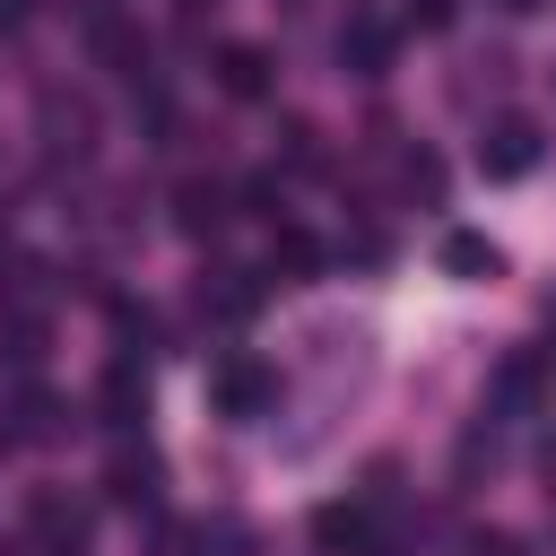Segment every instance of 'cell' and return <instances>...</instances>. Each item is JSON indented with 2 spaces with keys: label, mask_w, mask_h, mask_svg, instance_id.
I'll return each instance as SVG.
<instances>
[{
  "label": "cell",
  "mask_w": 556,
  "mask_h": 556,
  "mask_svg": "<svg viewBox=\"0 0 556 556\" xmlns=\"http://www.w3.org/2000/svg\"><path fill=\"white\" fill-rule=\"evenodd\" d=\"M96 417H104L113 434H130V426L148 417V382H139V356H113V365H104V382H96Z\"/></svg>",
  "instance_id": "cell-6"
},
{
  "label": "cell",
  "mask_w": 556,
  "mask_h": 556,
  "mask_svg": "<svg viewBox=\"0 0 556 556\" xmlns=\"http://www.w3.org/2000/svg\"><path fill=\"white\" fill-rule=\"evenodd\" d=\"M495 9H513V17H530V9H547V0H495Z\"/></svg>",
  "instance_id": "cell-21"
},
{
  "label": "cell",
  "mask_w": 556,
  "mask_h": 556,
  "mask_svg": "<svg viewBox=\"0 0 556 556\" xmlns=\"http://www.w3.org/2000/svg\"><path fill=\"white\" fill-rule=\"evenodd\" d=\"M200 304H208L217 321H243V313L261 304V287H252V269H217V287H200Z\"/></svg>",
  "instance_id": "cell-13"
},
{
  "label": "cell",
  "mask_w": 556,
  "mask_h": 556,
  "mask_svg": "<svg viewBox=\"0 0 556 556\" xmlns=\"http://www.w3.org/2000/svg\"><path fill=\"white\" fill-rule=\"evenodd\" d=\"M226 217H235V191H226V182H208V174L174 182V226H182V235H217Z\"/></svg>",
  "instance_id": "cell-8"
},
{
  "label": "cell",
  "mask_w": 556,
  "mask_h": 556,
  "mask_svg": "<svg viewBox=\"0 0 556 556\" xmlns=\"http://www.w3.org/2000/svg\"><path fill=\"white\" fill-rule=\"evenodd\" d=\"M208 408H217L226 426L269 417V408H278V365H269V356H252V348H226V356L208 365Z\"/></svg>",
  "instance_id": "cell-1"
},
{
  "label": "cell",
  "mask_w": 556,
  "mask_h": 556,
  "mask_svg": "<svg viewBox=\"0 0 556 556\" xmlns=\"http://www.w3.org/2000/svg\"><path fill=\"white\" fill-rule=\"evenodd\" d=\"M400 200H426V208L443 200V165H434L426 148H417V156H400Z\"/></svg>",
  "instance_id": "cell-14"
},
{
  "label": "cell",
  "mask_w": 556,
  "mask_h": 556,
  "mask_svg": "<svg viewBox=\"0 0 556 556\" xmlns=\"http://www.w3.org/2000/svg\"><path fill=\"white\" fill-rule=\"evenodd\" d=\"M539 156H547V130H539L530 113H495V122L478 130V174H486V182H521Z\"/></svg>",
  "instance_id": "cell-2"
},
{
  "label": "cell",
  "mask_w": 556,
  "mask_h": 556,
  "mask_svg": "<svg viewBox=\"0 0 556 556\" xmlns=\"http://www.w3.org/2000/svg\"><path fill=\"white\" fill-rule=\"evenodd\" d=\"M269 269H287V278H304V269H321V252H313V235H304V226H278V243H269Z\"/></svg>",
  "instance_id": "cell-15"
},
{
  "label": "cell",
  "mask_w": 556,
  "mask_h": 556,
  "mask_svg": "<svg viewBox=\"0 0 556 556\" xmlns=\"http://www.w3.org/2000/svg\"><path fill=\"white\" fill-rule=\"evenodd\" d=\"M452 17H460V0H408L400 9V26H417V35H443Z\"/></svg>",
  "instance_id": "cell-16"
},
{
  "label": "cell",
  "mask_w": 556,
  "mask_h": 556,
  "mask_svg": "<svg viewBox=\"0 0 556 556\" xmlns=\"http://www.w3.org/2000/svg\"><path fill=\"white\" fill-rule=\"evenodd\" d=\"M235 200H243V217H269V226H278V174H252Z\"/></svg>",
  "instance_id": "cell-19"
},
{
  "label": "cell",
  "mask_w": 556,
  "mask_h": 556,
  "mask_svg": "<svg viewBox=\"0 0 556 556\" xmlns=\"http://www.w3.org/2000/svg\"><path fill=\"white\" fill-rule=\"evenodd\" d=\"M9 26H26V0H0V35H9Z\"/></svg>",
  "instance_id": "cell-20"
},
{
  "label": "cell",
  "mask_w": 556,
  "mask_h": 556,
  "mask_svg": "<svg viewBox=\"0 0 556 556\" xmlns=\"http://www.w3.org/2000/svg\"><path fill=\"white\" fill-rule=\"evenodd\" d=\"M156 452L148 443H113V460H104V504H122V513H148L156 504Z\"/></svg>",
  "instance_id": "cell-4"
},
{
  "label": "cell",
  "mask_w": 556,
  "mask_h": 556,
  "mask_svg": "<svg viewBox=\"0 0 556 556\" xmlns=\"http://www.w3.org/2000/svg\"><path fill=\"white\" fill-rule=\"evenodd\" d=\"M61 426H70V408H61L52 391H35V382H26V391L0 408V443H52Z\"/></svg>",
  "instance_id": "cell-7"
},
{
  "label": "cell",
  "mask_w": 556,
  "mask_h": 556,
  "mask_svg": "<svg viewBox=\"0 0 556 556\" xmlns=\"http://www.w3.org/2000/svg\"><path fill=\"white\" fill-rule=\"evenodd\" d=\"M452 556H530V547H521L513 530H460V547H452Z\"/></svg>",
  "instance_id": "cell-17"
},
{
  "label": "cell",
  "mask_w": 556,
  "mask_h": 556,
  "mask_svg": "<svg viewBox=\"0 0 556 556\" xmlns=\"http://www.w3.org/2000/svg\"><path fill=\"white\" fill-rule=\"evenodd\" d=\"M443 269H452V278H495V269H504V252H495L486 235L452 226V235H443Z\"/></svg>",
  "instance_id": "cell-11"
},
{
  "label": "cell",
  "mask_w": 556,
  "mask_h": 556,
  "mask_svg": "<svg viewBox=\"0 0 556 556\" xmlns=\"http://www.w3.org/2000/svg\"><path fill=\"white\" fill-rule=\"evenodd\" d=\"M539 382H547V356H539V348L504 356V374H495V408H530V400H539Z\"/></svg>",
  "instance_id": "cell-12"
},
{
  "label": "cell",
  "mask_w": 556,
  "mask_h": 556,
  "mask_svg": "<svg viewBox=\"0 0 556 556\" xmlns=\"http://www.w3.org/2000/svg\"><path fill=\"white\" fill-rule=\"evenodd\" d=\"M313 547H321V556H382V539H374V495L321 504V513H313Z\"/></svg>",
  "instance_id": "cell-3"
},
{
  "label": "cell",
  "mask_w": 556,
  "mask_h": 556,
  "mask_svg": "<svg viewBox=\"0 0 556 556\" xmlns=\"http://www.w3.org/2000/svg\"><path fill=\"white\" fill-rule=\"evenodd\" d=\"M391 43H400V35H391L382 17H348V26H339V61H348L356 78H382V70H391Z\"/></svg>",
  "instance_id": "cell-9"
},
{
  "label": "cell",
  "mask_w": 556,
  "mask_h": 556,
  "mask_svg": "<svg viewBox=\"0 0 556 556\" xmlns=\"http://www.w3.org/2000/svg\"><path fill=\"white\" fill-rule=\"evenodd\" d=\"M278 156H287V174H304L313 165V122H278Z\"/></svg>",
  "instance_id": "cell-18"
},
{
  "label": "cell",
  "mask_w": 556,
  "mask_h": 556,
  "mask_svg": "<svg viewBox=\"0 0 556 556\" xmlns=\"http://www.w3.org/2000/svg\"><path fill=\"white\" fill-rule=\"evenodd\" d=\"M217 87L235 96V104H261L269 87H278V70H269V43H217Z\"/></svg>",
  "instance_id": "cell-5"
},
{
  "label": "cell",
  "mask_w": 556,
  "mask_h": 556,
  "mask_svg": "<svg viewBox=\"0 0 556 556\" xmlns=\"http://www.w3.org/2000/svg\"><path fill=\"white\" fill-rule=\"evenodd\" d=\"M43 348H52V321H43V313H0V365L35 374V365H43Z\"/></svg>",
  "instance_id": "cell-10"
}]
</instances>
